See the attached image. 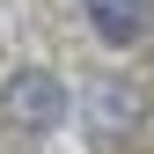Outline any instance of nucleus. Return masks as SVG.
Returning <instances> with one entry per match:
<instances>
[{"label":"nucleus","instance_id":"f257e3e1","mask_svg":"<svg viewBox=\"0 0 154 154\" xmlns=\"http://www.w3.org/2000/svg\"><path fill=\"white\" fill-rule=\"evenodd\" d=\"M59 110H66V95H59L51 73H15L8 81V125L44 132V125H59Z\"/></svg>","mask_w":154,"mask_h":154},{"label":"nucleus","instance_id":"f03ea898","mask_svg":"<svg viewBox=\"0 0 154 154\" xmlns=\"http://www.w3.org/2000/svg\"><path fill=\"white\" fill-rule=\"evenodd\" d=\"M88 22H95V37H110V44H140L154 29V0H88Z\"/></svg>","mask_w":154,"mask_h":154}]
</instances>
